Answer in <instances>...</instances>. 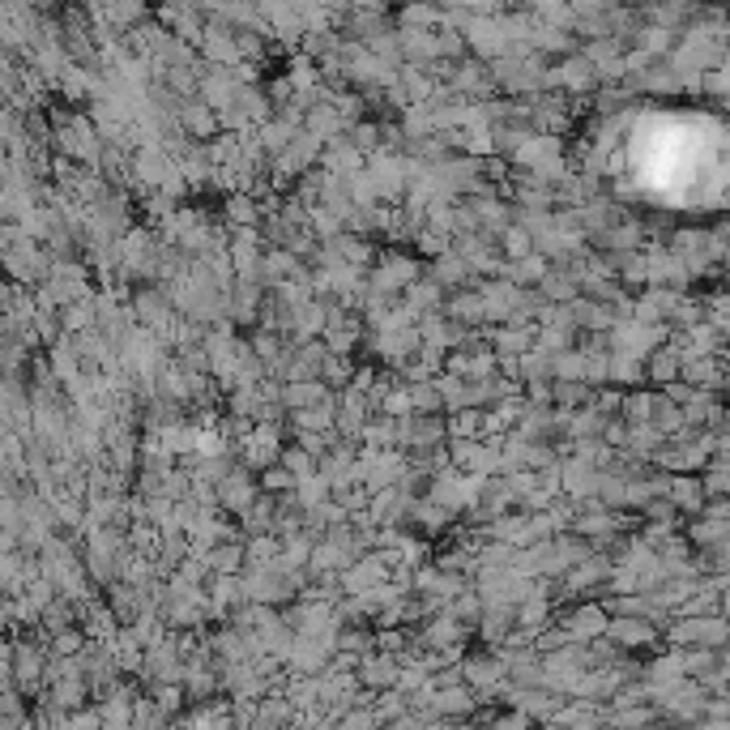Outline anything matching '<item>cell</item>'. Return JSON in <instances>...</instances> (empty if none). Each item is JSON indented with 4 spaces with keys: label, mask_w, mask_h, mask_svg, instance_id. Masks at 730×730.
<instances>
[{
    "label": "cell",
    "mask_w": 730,
    "mask_h": 730,
    "mask_svg": "<svg viewBox=\"0 0 730 730\" xmlns=\"http://www.w3.org/2000/svg\"><path fill=\"white\" fill-rule=\"evenodd\" d=\"M43 670H47V663H43V654H39L34 645H18V649H13V679H18L22 688H39Z\"/></svg>",
    "instance_id": "1"
},
{
    "label": "cell",
    "mask_w": 730,
    "mask_h": 730,
    "mask_svg": "<svg viewBox=\"0 0 730 730\" xmlns=\"http://www.w3.org/2000/svg\"><path fill=\"white\" fill-rule=\"evenodd\" d=\"M359 679H363V684H372V688H384V684H393V679H398V670H393L389 658H368L363 670H359Z\"/></svg>",
    "instance_id": "2"
}]
</instances>
